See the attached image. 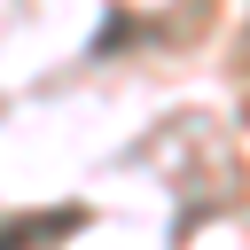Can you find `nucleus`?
<instances>
[{
  "mask_svg": "<svg viewBox=\"0 0 250 250\" xmlns=\"http://www.w3.org/2000/svg\"><path fill=\"white\" fill-rule=\"evenodd\" d=\"M78 227V211H23V219H0V250H31V242H62Z\"/></svg>",
  "mask_w": 250,
  "mask_h": 250,
  "instance_id": "1",
  "label": "nucleus"
}]
</instances>
